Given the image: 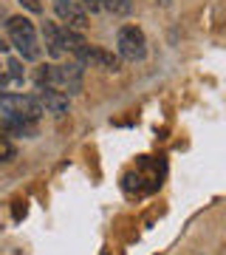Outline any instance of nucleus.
Wrapping results in <instances>:
<instances>
[{
  "mask_svg": "<svg viewBox=\"0 0 226 255\" xmlns=\"http://www.w3.org/2000/svg\"><path fill=\"white\" fill-rule=\"evenodd\" d=\"M6 28H9L11 43L17 46L23 60H40V43H37V31H34V23L31 20L17 14V17L6 20Z\"/></svg>",
  "mask_w": 226,
  "mask_h": 255,
  "instance_id": "obj_1",
  "label": "nucleus"
},
{
  "mask_svg": "<svg viewBox=\"0 0 226 255\" xmlns=\"http://www.w3.org/2000/svg\"><path fill=\"white\" fill-rule=\"evenodd\" d=\"M0 111L6 117L28 119V122H37L45 114L37 97H23V94H0Z\"/></svg>",
  "mask_w": 226,
  "mask_h": 255,
  "instance_id": "obj_2",
  "label": "nucleus"
},
{
  "mask_svg": "<svg viewBox=\"0 0 226 255\" xmlns=\"http://www.w3.org/2000/svg\"><path fill=\"white\" fill-rule=\"evenodd\" d=\"M119 57L122 60H145L147 57V40L139 26H122L119 28Z\"/></svg>",
  "mask_w": 226,
  "mask_h": 255,
  "instance_id": "obj_3",
  "label": "nucleus"
},
{
  "mask_svg": "<svg viewBox=\"0 0 226 255\" xmlns=\"http://www.w3.org/2000/svg\"><path fill=\"white\" fill-rule=\"evenodd\" d=\"M37 102L43 105V111L57 114V117H65V114L71 111V100H68V94L57 91L54 85H37Z\"/></svg>",
  "mask_w": 226,
  "mask_h": 255,
  "instance_id": "obj_4",
  "label": "nucleus"
},
{
  "mask_svg": "<svg viewBox=\"0 0 226 255\" xmlns=\"http://www.w3.org/2000/svg\"><path fill=\"white\" fill-rule=\"evenodd\" d=\"M54 6H57V14L65 20V26L68 28L82 31V28L88 26V11H82L74 0H54Z\"/></svg>",
  "mask_w": 226,
  "mask_h": 255,
  "instance_id": "obj_5",
  "label": "nucleus"
},
{
  "mask_svg": "<svg viewBox=\"0 0 226 255\" xmlns=\"http://www.w3.org/2000/svg\"><path fill=\"white\" fill-rule=\"evenodd\" d=\"M43 40H45V48H48V54L54 57V60L65 54V51H63V43H60V28H57L54 23H48V20L43 23Z\"/></svg>",
  "mask_w": 226,
  "mask_h": 255,
  "instance_id": "obj_6",
  "label": "nucleus"
},
{
  "mask_svg": "<svg viewBox=\"0 0 226 255\" xmlns=\"http://www.w3.org/2000/svg\"><path fill=\"white\" fill-rule=\"evenodd\" d=\"M60 43H63V51H71V54H79L82 48L88 46L85 43V37L76 31V28H60Z\"/></svg>",
  "mask_w": 226,
  "mask_h": 255,
  "instance_id": "obj_7",
  "label": "nucleus"
},
{
  "mask_svg": "<svg viewBox=\"0 0 226 255\" xmlns=\"http://www.w3.org/2000/svg\"><path fill=\"white\" fill-rule=\"evenodd\" d=\"M102 6H105L110 14H116V17L130 14V0H102Z\"/></svg>",
  "mask_w": 226,
  "mask_h": 255,
  "instance_id": "obj_8",
  "label": "nucleus"
},
{
  "mask_svg": "<svg viewBox=\"0 0 226 255\" xmlns=\"http://www.w3.org/2000/svg\"><path fill=\"white\" fill-rule=\"evenodd\" d=\"M6 68H9L11 80H23V63H20V60H9V63H6Z\"/></svg>",
  "mask_w": 226,
  "mask_h": 255,
  "instance_id": "obj_9",
  "label": "nucleus"
},
{
  "mask_svg": "<svg viewBox=\"0 0 226 255\" xmlns=\"http://www.w3.org/2000/svg\"><path fill=\"white\" fill-rule=\"evenodd\" d=\"M76 3H79L82 11H90V14L102 9V0H76Z\"/></svg>",
  "mask_w": 226,
  "mask_h": 255,
  "instance_id": "obj_10",
  "label": "nucleus"
},
{
  "mask_svg": "<svg viewBox=\"0 0 226 255\" xmlns=\"http://www.w3.org/2000/svg\"><path fill=\"white\" fill-rule=\"evenodd\" d=\"M9 136H14L11 133V125H9V119L0 114V139H9Z\"/></svg>",
  "mask_w": 226,
  "mask_h": 255,
  "instance_id": "obj_11",
  "label": "nucleus"
},
{
  "mask_svg": "<svg viewBox=\"0 0 226 255\" xmlns=\"http://www.w3.org/2000/svg\"><path fill=\"white\" fill-rule=\"evenodd\" d=\"M20 3H23L28 11H34V14H40V11H43V3H40V0H20Z\"/></svg>",
  "mask_w": 226,
  "mask_h": 255,
  "instance_id": "obj_12",
  "label": "nucleus"
},
{
  "mask_svg": "<svg viewBox=\"0 0 226 255\" xmlns=\"http://www.w3.org/2000/svg\"><path fill=\"white\" fill-rule=\"evenodd\" d=\"M0 51H9V43L6 40H0Z\"/></svg>",
  "mask_w": 226,
  "mask_h": 255,
  "instance_id": "obj_13",
  "label": "nucleus"
},
{
  "mask_svg": "<svg viewBox=\"0 0 226 255\" xmlns=\"http://www.w3.org/2000/svg\"><path fill=\"white\" fill-rule=\"evenodd\" d=\"M158 3H161V6H170V0H158Z\"/></svg>",
  "mask_w": 226,
  "mask_h": 255,
  "instance_id": "obj_14",
  "label": "nucleus"
},
{
  "mask_svg": "<svg viewBox=\"0 0 226 255\" xmlns=\"http://www.w3.org/2000/svg\"><path fill=\"white\" fill-rule=\"evenodd\" d=\"M0 85H6V77H3V74H0Z\"/></svg>",
  "mask_w": 226,
  "mask_h": 255,
  "instance_id": "obj_15",
  "label": "nucleus"
}]
</instances>
